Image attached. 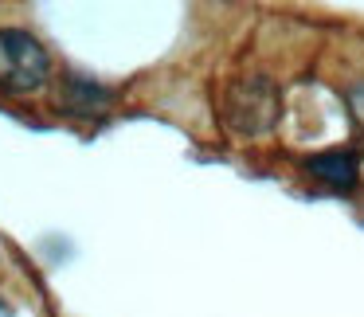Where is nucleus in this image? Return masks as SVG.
Here are the masks:
<instances>
[{"instance_id": "1", "label": "nucleus", "mask_w": 364, "mask_h": 317, "mask_svg": "<svg viewBox=\"0 0 364 317\" xmlns=\"http://www.w3.org/2000/svg\"><path fill=\"white\" fill-rule=\"evenodd\" d=\"M282 114V95L267 75H243L223 90V126L235 137L270 134Z\"/></svg>"}, {"instance_id": "2", "label": "nucleus", "mask_w": 364, "mask_h": 317, "mask_svg": "<svg viewBox=\"0 0 364 317\" xmlns=\"http://www.w3.org/2000/svg\"><path fill=\"white\" fill-rule=\"evenodd\" d=\"M51 55L24 28H0V90L4 95H32L48 82Z\"/></svg>"}, {"instance_id": "3", "label": "nucleus", "mask_w": 364, "mask_h": 317, "mask_svg": "<svg viewBox=\"0 0 364 317\" xmlns=\"http://www.w3.org/2000/svg\"><path fill=\"white\" fill-rule=\"evenodd\" d=\"M114 102V90L102 87V82L95 79H79V75H71V79L59 82V106H63V114H75V118H95V114H106Z\"/></svg>"}, {"instance_id": "4", "label": "nucleus", "mask_w": 364, "mask_h": 317, "mask_svg": "<svg viewBox=\"0 0 364 317\" xmlns=\"http://www.w3.org/2000/svg\"><path fill=\"white\" fill-rule=\"evenodd\" d=\"M306 168L317 181L333 184V188H353L356 184V157L348 149H325V153H317V157H309Z\"/></svg>"}]
</instances>
